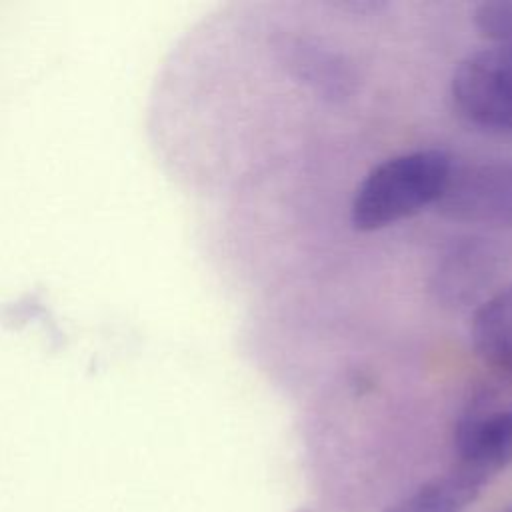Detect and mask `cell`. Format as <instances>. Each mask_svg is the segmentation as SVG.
<instances>
[{
	"mask_svg": "<svg viewBox=\"0 0 512 512\" xmlns=\"http://www.w3.org/2000/svg\"><path fill=\"white\" fill-rule=\"evenodd\" d=\"M284 52L294 72L310 86L328 96H342L350 92L354 80L352 70L334 52L296 38L284 46Z\"/></svg>",
	"mask_w": 512,
	"mask_h": 512,
	"instance_id": "cell-7",
	"label": "cell"
},
{
	"mask_svg": "<svg viewBox=\"0 0 512 512\" xmlns=\"http://www.w3.org/2000/svg\"><path fill=\"white\" fill-rule=\"evenodd\" d=\"M480 490L482 484L478 480L452 468L424 482L384 512H462L476 500Z\"/></svg>",
	"mask_w": 512,
	"mask_h": 512,
	"instance_id": "cell-6",
	"label": "cell"
},
{
	"mask_svg": "<svg viewBox=\"0 0 512 512\" xmlns=\"http://www.w3.org/2000/svg\"><path fill=\"white\" fill-rule=\"evenodd\" d=\"M436 208L446 220L462 224L512 226V162L454 166Z\"/></svg>",
	"mask_w": 512,
	"mask_h": 512,
	"instance_id": "cell-4",
	"label": "cell"
},
{
	"mask_svg": "<svg viewBox=\"0 0 512 512\" xmlns=\"http://www.w3.org/2000/svg\"><path fill=\"white\" fill-rule=\"evenodd\" d=\"M508 512H512V510H508Z\"/></svg>",
	"mask_w": 512,
	"mask_h": 512,
	"instance_id": "cell-9",
	"label": "cell"
},
{
	"mask_svg": "<svg viewBox=\"0 0 512 512\" xmlns=\"http://www.w3.org/2000/svg\"><path fill=\"white\" fill-rule=\"evenodd\" d=\"M470 338L476 354L498 374L512 380V284L474 312Z\"/></svg>",
	"mask_w": 512,
	"mask_h": 512,
	"instance_id": "cell-5",
	"label": "cell"
},
{
	"mask_svg": "<svg viewBox=\"0 0 512 512\" xmlns=\"http://www.w3.org/2000/svg\"><path fill=\"white\" fill-rule=\"evenodd\" d=\"M456 470L482 486L512 464V380L498 374L466 400L454 426Z\"/></svg>",
	"mask_w": 512,
	"mask_h": 512,
	"instance_id": "cell-2",
	"label": "cell"
},
{
	"mask_svg": "<svg viewBox=\"0 0 512 512\" xmlns=\"http://www.w3.org/2000/svg\"><path fill=\"white\" fill-rule=\"evenodd\" d=\"M454 170L452 158L440 148L402 152L376 164L358 184L350 222L360 232L382 230L436 206Z\"/></svg>",
	"mask_w": 512,
	"mask_h": 512,
	"instance_id": "cell-1",
	"label": "cell"
},
{
	"mask_svg": "<svg viewBox=\"0 0 512 512\" xmlns=\"http://www.w3.org/2000/svg\"><path fill=\"white\" fill-rule=\"evenodd\" d=\"M450 98L470 124L512 134V46L468 54L452 74Z\"/></svg>",
	"mask_w": 512,
	"mask_h": 512,
	"instance_id": "cell-3",
	"label": "cell"
},
{
	"mask_svg": "<svg viewBox=\"0 0 512 512\" xmlns=\"http://www.w3.org/2000/svg\"><path fill=\"white\" fill-rule=\"evenodd\" d=\"M476 30L494 44L512 46V0H488L474 8Z\"/></svg>",
	"mask_w": 512,
	"mask_h": 512,
	"instance_id": "cell-8",
	"label": "cell"
}]
</instances>
